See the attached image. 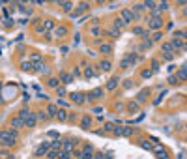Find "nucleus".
<instances>
[{
	"instance_id": "f257e3e1",
	"label": "nucleus",
	"mask_w": 187,
	"mask_h": 159,
	"mask_svg": "<svg viewBox=\"0 0 187 159\" xmlns=\"http://www.w3.org/2000/svg\"><path fill=\"white\" fill-rule=\"evenodd\" d=\"M2 144H4V148H11V146L15 144V137L10 131H4L2 133Z\"/></svg>"
},
{
	"instance_id": "f03ea898",
	"label": "nucleus",
	"mask_w": 187,
	"mask_h": 159,
	"mask_svg": "<svg viewBox=\"0 0 187 159\" xmlns=\"http://www.w3.org/2000/svg\"><path fill=\"white\" fill-rule=\"evenodd\" d=\"M148 28L150 30H159L163 28V17H152L148 21Z\"/></svg>"
},
{
	"instance_id": "7ed1b4c3",
	"label": "nucleus",
	"mask_w": 187,
	"mask_h": 159,
	"mask_svg": "<svg viewBox=\"0 0 187 159\" xmlns=\"http://www.w3.org/2000/svg\"><path fill=\"white\" fill-rule=\"evenodd\" d=\"M49 148H51V144L49 142H41V144L38 146V148H36V156L38 157H41V156H45V154H49Z\"/></svg>"
},
{
	"instance_id": "20e7f679",
	"label": "nucleus",
	"mask_w": 187,
	"mask_h": 159,
	"mask_svg": "<svg viewBox=\"0 0 187 159\" xmlns=\"http://www.w3.org/2000/svg\"><path fill=\"white\" fill-rule=\"evenodd\" d=\"M122 19H124V23L127 25V23H133L137 19V15L133 13V10H124L122 11Z\"/></svg>"
},
{
	"instance_id": "39448f33",
	"label": "nucleus",
	"mask_w": 187,
	"mask_h": 159,
	"mask_svg": "<svg viewBox=\"0 0 187 159\" xmlns=\"http://www.w3.org/2000/svg\"><path fill=\"white\" fill-rule=\"evenodd\" d=\"M73 148H75V140H71V138H67V140H64L62 142V150L64 152H73Z\"/></svg>"
},
{
	"instance_id": "423d86ee",
	"label": "nucleus",
	"mask_w": 187,
	"mask_h": 159,
	"mask_svg": "<svg viewBox=\"0 0 187 159\" xmlns=\"http://www.w3.org/2000/svg\"><path fill=\"white\" fill-rule=\"evenodd\" d=\"M38 120H39V118H38V114H30V116L25 120V125H26V127H34Z\"/></svg>"
},
{
	"instance_id": "0eeeda50",
	"label": "nucleus",
	"mask_w": 187,
	"mask_h": 159,
	"mask_svg": "<svg viewBox=\"0 0 187 159\" xmlns=\"http://www.w3.org/2000/svg\"><path fill=\"white\" fill-rule=\"evenodd\" d=\"M71 101H75V103H79V105H81V103L86 101V97L82 94H77V92H75V94H71Z\"/></svg>"
},
{
	"instance_id": "6e6552de",
	"label": "nucleus",
	"mask_w": 187,
	"mask_h": 159,
	"mask_svg": "<svg viewBox=\"0 0 187 159\" xmlns=\"http://www.w3.org/2000/svg\"><path fill=\"white\" fill-rule=\"evenodd\" d=\"M118 82H120V79H118V77H112L109 82H107V88H109V90H114L118 86Z\"/></svg>"
},
{
	"instance_id": "1a4fd4ad",
	"label": "nucleus",
	"mask_w": 187,
	"mask_h": 159,
	"mask_svg": "<svg viewBox=\"0 0 187 159\" xmlns=\"http://www.w3.org/2000/svg\"><path fill=\"white\" fill-rule=\"evenodd\" d=\"M47 114H49L51 118H53V116H58V109H56V105H49V107H47Z\"/></svg>"
},
{
	"instance_id": "9d476101",
	"label": "nucleus",
	"mask_w": 187,
	"mask_h": 159,
	"mask_svg": "<svg viewBox=\"0 0 187 159\" xmlns=\"http://www.w3.org/2000/svg\"><path fill=\"white\" fill-rule=\"evenodd\" d=\"M99 51H101L103 54H109L110 51H112V47H110L109 43H101V45H99Z\"/></svg>"
},
{
	"instance_id": "9b49d317",
	"label": "nucleus",
	"mask_w": 187,
	"mask_h": 159,
	"mask_svg": "<svg viewBox=\"0 0 187 159\" xmlns=\"http://www.w3.org/2000/svg\"><path fill=\"white\" fill-rule=\"evenodd\" d=\"M94 75H95V69H94L92 66H86V67H84V77L90 79V77H94Z\"/></svg>"
},
{
	"instance_id": "f8f14e48",
	"label": "nucleus",
	"mask_w": 187,
	"mask_h": 159,
	"mask_svg": "<svg viewBox=\"0 0 187 159\" xmlns=\"http://www.w3.org/2000/svg\"><path fill=\"white\" fill-rule=\"evenodd\" d=\"M11 125H13V127H23V125H25V120H23V118H13V120H11Z\"/></svg>"
},
{
	"instance_id": "ddd939ff",
	"label": "nucleus",
	"mask_w": 187,
	"mask_h": 159,
	"mask_svg": "<svg viewBox=\"0 0 187 159\" xmlns=\"http://www.w3.org/2000/svg\"><path fill=\"white\" fill-rule=\"evenodd\" d=\"M161 51H163V53H174L172 43H163V45H161Z\"/></svg>"
},
{
	"instance_id": "4468645a",
	"label": "nucleus",
	"mask_w": 187,
	"mask_h": 159,
	"mask_svg": "<svg viewBox=\"0 0 187 159\" xmlns=\"http://www.w3.org/2000/svg\"><path fill=\"white\" fill-rule=\"evenodd\" d=\"M155 156H157L159 159H170V157L165 154V150H163V148H155Z\"/></svg>"
},
{
	"instance_id": "2eb2a0df",
	"label": "nucleus",
	"mask_w": 187,
	"mask_h": 159,
	"mask_svg": "<svg viewBox=\"0 0 187 159\" xmlns=\"http://www.w3.org/2000/svg\"><path fill=\"white\" fill-rule=\"evenodd\" d=\"M99 69L109 71V69H110V62H109V60H101V62H99Z\"/></svg>"
},
{
	"instance_id": "dca6fc26",
	"label": "nucleus",
	"mask_w": 187,
	"mask_h": 159,
	"mask_svg": "<svg viewBox=\"0 0 187 159\" xmlns=\"http://www.w3.org/2000/svg\"><path fill=\"white\" fill-rule=\"evenodd\" d=\"M43 28H45V32H47V30H53V28H54V23L51 21V19H47V21L43 23Z\"/></svg>"
},
{
	"instance_id": "f3484780",
	"label": "nucleus",
	"mask_w": 187,
	"mask_h": 159,
	"mask_svg": "<svg viewBox=\"0 0 187 159\" xmlns=\"http://www.w3.org/2000/svg\"><path fill=\"white\" fill-rule=\"evenodd\" d=\"M131 10H133V13H135V15H137V13H140V11H142V10H144V4H135V6H133V8H131Z\"/></svg>"
},
{
	"instance_id": "a211bd4d",
	"label": "nucleus",
	"mask_w": 187,
	"mask_h": 159,
	"mask_svg": "<svg viewBox=\"0 0 187 159\" xmlns=\"http://www.w3.org/2000/svg\"><path fill=\"white\" fill-rule=\"evenodd\" d=\"M30 116V110L28 109H21V112H19V118H23V120H26V118Z\"/></svg>"
},
{
	"instance_id": "6ab92c4d",
	"label": "nucleus",
	"mask_w": 187,
	"mask_h": 159,
	"mask_svg": "<svg viewBox=\"0 0 187 159\" xmlns=\"http://www.w3.org/2000/svg\"><path fill=\"white\" fill-rule=\"evenodd\" d=\"M58 120H60V122H66L67 120V112H66V110H58Z\"/></svg>"
},
{
	"instance_id": "aec40b11",
	"label": "nucleus",
	"mask_w": 187,
	"mask_h": 159,
	"mask_svg": "<svg viewBox=\"0 0 187 159\" xmlns=\"http://www.w3.org/2000/svg\"><path fill=\"white\" fill-rule=\"evenodd\" d=\"M152 39H144V41L140 43V49H150V47H152Z\"/></svg>"
},
{
	"instance_id": "412c9836",
	"label": "nucleus",
	"mask_w": 187,
	"mask_h": 159,
	"mask_svg": "<svg viewBox=\"0 0 187 159\" xmlns=\"http://www.w3.org/2000/svg\"><path fill=\"white\" fill-rule=\"evenodd\" d=\"M58 157H60V159H73V156H71L69 152H64V150L58 154Z\"/></svg>"
},
{
	"instance_id": "4be33fe9",
	"label": "nucleus",
	"mask_w": 187,
	"mask_h": 159,
	"mask_svg": "<svg viewBox=\"0 0 187 159\" xmlns=\"http://www.w3.org/2000/svg\"><path fill=\"white\" fill-rule=\"evenodd\" d=\"M161 56H163V60H172V58L176 56V53H163Z\"/></svg>"
},
{
	"instance_id": "5701e85b",
	"label": "nucleus",
	"mask_w": 187,
	"mask_h": 159,
	"mask_svg": "<svg viewBox=\"0 0 187 159\" xmlns=\"http://www.w3.org/2000/svg\"><path fill=\"white\" fill-rule=\"evenodd\" d=\"M58 84H60L58 79H49V86H51V88H58Z\"/></svg>"
},
{
	"instance_id": "b1692460",
	"label": "nucleus",
	"mask_w": 187,
	"mask_h": 159,
	"mask_svg": "<svg viewBox=\"0 0 187 159\" xmlns=\"http://www.w3.org/2000/svg\"><path fill=\"white\" fill-rule=\"evenodd\" d=\"M178 75H180V79H187V64L180 69V73H178Z\"/></svg>"
},
{
	"instance_id": "393cba45",
	"label": "nucleus",
	"mask_w": 187,
	"mask_h": 159,
	"mask_svg": "<svg viewBox=\"0 0 187 159\" xmlns=\"http://www.w3.org/2000/svg\"><path fill=\"white\" fill-rule=\"evenodd\" d=\"M60 79H62V82H71V75L69 73H62Z\"/></svg>"
},
{
	"instance_id": "a878e982",
	"label": "nucleus",
	"mask_w": 187,
	"mask_h": 159,
	"mask_svg": "<svg viewBox=\"0 0 187 159\" xmlns=\"http://www.w3.org/2000/svg\"><path fill=\"white\" fill-rule=\"evenodd\" d=\"M105 131H116V125L112 122H109V124H105Z\"/></svg>"
},
{
	"instance_id": "bb28decb",
	"label": "nucleus",
	"mask_w": 187,
	"mask_h": 159,
	"mask_svg": "<svg viewBox=\"0 0 187 159\" xmlns=\"http://www.w3.org/2000/svg\"><path fill=\"white\" fill-rule=\"evenodd\" d=\"M152 73H153L152 69H144V71H142V79H150V77H152Z\"/></svg>"
},
{
	"instance_id": "cd10ccee",
	"label": "nucleus",
	"mask_w": 187,
	"mask_h": 159,
	"mask_svg": "<svg viewBox=\"0 0 187 159\" xmlns=\"http://www.w3.org/2000/svg\"><path fill=\"white\" fill-rule=\"evenodd\" d=\"M38 118H39V120H47V118H51V116L47 112H43V110H39V112H38Z\"/></svg>"
},
{
	"instance_id": "c85d7f7f",
	"label": "nucleus",
	"mask_w": 187,
	"mask_h": 159,
	"mask_svg": "<svg viewBox=\"0 0 187 159\" xmlns=\"http://www.w3.org/2000/svg\"><path fill=\"white\" fill-rule=\"evenodd\" d=\"M58 154H60V152H56V150H51V152L47 154V156H49V159H56V157H58Z\"/></svg>"
},
{
	"instance_id": "c756f323",
	"label": "nucleus",
	"mask_w": 187,
	"mask_h": 159,
	"mask_svg": "<svg viewBox=\"0 0 187 159\" xmlns=\"http://www.w3.org/2000/svg\"><path fill=\"white\" fill-rule=\"evenodd\" d=\"M152 71H159V60H152Z\"/></svg>"
},
{
	"instance_id": "7c9ffc66",
	"label": "nucleus",
	"mask_w": 187,
	"mask_h": 159,
	"mask_svg": "<svg viewBox=\"0 0 187 159\" xmlns=\"http://www.w3.org/2000/svg\"><path fill=\"white\" fill-rule=\"evenodd\" d=\"M114 25H116V28H122L125 23H124V19H116V21H114Z\"/></svg>"
},
{
	"instance_id": "2f4dec72",
	"label": "nucleus",
	"mask_w": 187,
	"mask_h": 159,
	"mask_svg": "<svg viewBox=\"0 0 187 159\" xmlns=\"http://www.w3.org/2000/svg\"><path fill=\"white\" fill-rule=\"evenodd\" d=\"M84 10H88V4H81V6H79V10H77V13H75V15H79L81 11H84Z\"/></svg>"
},
{
	"instance_id": "473e14b6",
	"label": "nucleus",
	"mask_w": 187,
	"mask_h": 159,
	"mask_svg": "<svg viewBox=\"0 0 187 159\" xmlns=\"http://www.w3.org/2000/svg\"><path fill=\"white\" fill-rule=\"evenodd\" d=\"M169 82L170 84H178V82H180V77H169Z\"/></svg>"
},
{
	"instance_id": "72a5a7b5",
	"label": "nucleus",
	"mask_w": 187,
	"mask_h": 159,
	"mask_svg": "<svg viewBox=\"0 0 187 159\" xmlns=\"http://www.w3.org/2000/svg\"><path fill=\"white\" fill-rule=\"evenodd\" d=\"M140 144H142V148H146V150H152V144H150L148 140H142Z\"/></svg>"
},
{
	"instance_id": "f704fd0d",
	"label": "nucleus",
	"mask_w": 187,
	"mask_h": 159,
	"mask_svg": "<svg viewBox=\"0 0 187 159\" xmlns=\"http://www.w3.org/2000/svg\"><path fill=\"white\" fill-rule=\"evenodd\" d=\"M161 32H155V34H153V38H152V41H159V39H161Z\"/></svg>"
},
{
	"instance_id": "c9c22d12",
	"label": "nucleus",
	"mask_w": 187,
	"mask_h": 159,
	"mask_svg": "<svg viewBox=\"0 0 187 159\" xmlns=\"http://www.w3.org/2000/svg\"><path fill=\"white\" fill-rule=\"evenodd\" d=\"M21 67H23V69H32V64H30V62H23Z\"/></svg>"
},
{
	"instance_id": "e433bc0d",
	"label": "nucleus",
	"mask_w": 187,
	"mask_h": 159,
	"mask_svg": "<svg viewBox=\"0 0 187 159\" xmlns=\"http://www.w3.org/2000/svg\"><path fill=\"white\" fill-rule=\"evenodd\" d=\"M90 124H92L90 118H84V120H82V127H90Z\"/></svg>"
},
{
	"instance_id": "4c0bfd02",
	"label": "nucleus",
	"mask_w": 187,
	"mask_h": 159,
	"mask_svg": "<svg viewBox=\"0 0 187 159\" xmlns=\"http://www.w3.org/2000/svg\"><path fill=\"white\" fill-rule=\"evenodd\" d=\"M60 6H62V8H64V10H66V11H69L71 8H73V4H60Z\"/></svg>"
},
{
	"instance_id": "58836bf2",
	"label": "nucleus",
	"mask_w": 187,
	"mask_h": 159,
	"mask_svg": "<svg viewBox=\"0 0 187 159\" xmlns=\"http://www.w3.org/2000/svg\"><path fill=\"white\" fill-rule=\"evenodd\" d=\"M144 8H150V10H153V8H155V4H153V2H144Z\"/></svg>"
},
{
	"instance_id": "ea45409f",
	"label": "nucleus",
	"mask_w": 187,
	"mask_h": 159,
	"mask_svg": "<svg viewBox=\"0 0 187 159\" xmlns=\"http://www.w3.org/2000/svg\"><path fill=\"white\" fill-rule=\"evenodd\" d=\"M58 36H66V28H64V26L58 28Z\"/></svg>"
},
{
	"instance_id": "a19ab883",
	"label": "nucleus",
	"mask_w": 187,
	"mask_h": 159,
	"mask_svg": "<svg viewBox=\"0 0 187 159\" xmlns=\"http://www.w3.org/2000/svg\"><path fill=\"white\" fill-rule=\"evenodd\" d=\"M73 73H75V77H79V75H81V69H79V67H75Z\"/></svg>"
},
{
	"instance_id": "79ce46f5",
	"label": "nucleus",
	"mask_w": 187,
	"mask_h": 159,
	"mask_svg": "<svg viewBox=\"0 0 187 159\" xmlns=\"http://www.w3.org/2000/svg\"><path fill=\"white\" fill-rule=\"evenodd\" d=\"M184 38H185V39H187V30H185V32H184Z\"/></svg>"
}]
</instances>
